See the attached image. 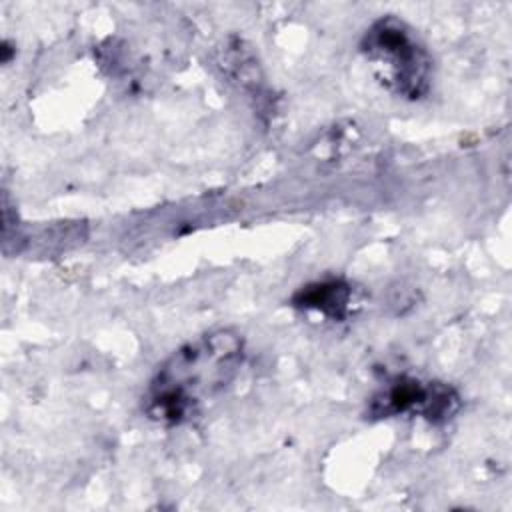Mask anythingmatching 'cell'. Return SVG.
Instances as JSON below:
<instances>
[{
	"label": "cell",
	"mask_w": 512,
	"mask_h": 512,
	"mask_svg": "<svg viewBox=\"0 0 512 512\" xmlns=\"http://www.w3.org/2000/svg\"><path fill=\"white\" fill-rule=\"evenodd\" d=\"M244 338L234 328H216L176 348L152 376L144 414L162 426L196 420L218 400L244 364Z\"/></svg>",
	"instance_id": "6da1fadb"
},
{
	"label": "cell",
	"mask_w": 512,
	"mask_h": 512,
	"mask_svg": "<svg viewBox=\"0 0 512 512\" xmlns=\"http://www.w3.org/2000/svg\"><path fill=\"white\" fill-rule=\"evenodd\" d=\"M360 52L376 78L396 96L420 100L432 84V58L414 30L396 16L374 20L360 40Z\"/></svg>",
	"instance_id": "7a4b0ae2"
},
{
	"label": "cell",
	"mask_w": 512,
	"mask_h": 512,
	"mask_svg": "<svg viewBox=\"0 0 512 512\" xmlns=\"http://www.w3.org/2000/svg\"><path fill=\"white\" fill-rule=\"evenodd\" d=\"M460 410V394L446 382L398 376L378 390L368 406L372 418L420 416L430 424H444Z\"/></svg>",
	"instance_id": "3957f363"
},
{
	"label": "cell",
	"mask_w": 512,
	"mask_h": 512,
	"mask_svg": "<svg viewBox=\"0 0 512 512\" xmlns=\"http://www.w3.org/2000/svg\"><path fill=\"white\" fill-rule=\"evenodd\" d=\"M352 288L342 278H324L298 288L292 296V306L298 310L320 314L328 320L342 322L350 314Z\"/></svg>",
	"instance_id": "277c9868"
}]
</instances>
